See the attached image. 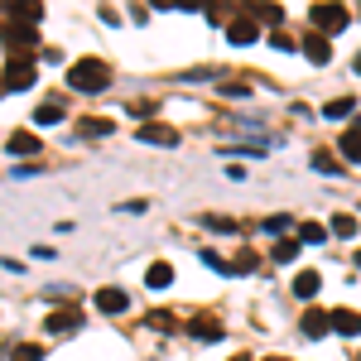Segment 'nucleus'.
Returning <instances> with one entry per match:
<instances>
[{"mask_svg":"<svg viewBox=\"0 0 361 361\" xmlns=\"http://www.w3.org/2000/svg\"><path fill=\"white\" fill-rule=\"evenodd\" d=\"M68 82L78 87V92H102V87L111 82V68H106L102 58H82V63L68 68Z\"/></svg>","mask_w":361,"mask_h":361,"instance_id":"nucleus-1","label":"nucleus"},{"mask_svg":"<svg viewBox=\"0 0 361 361\" xmlns=\"http://www.w3.org/2000/svg\"><path fill=\"white\" fill-rule=\"evenodd\" d=\"M308 20H313V34L328 39V34H342V29H347V10H342V5H313Z\"/></svg>","mask_w":361,"mask_h":361,"instance_id":"nucleus-2","label":"nucleus"},{"mask_svg":"<svg viewBox=\"0 0 361 361\" xmlns=\"http://www.w3.org/2000/svg\"><path fill=\"white\" fill-rule=\"evenodd\" d=\"M0 39H5V49H10V63H15V54H29L34 49V29L29 25H0Z\"/></svg>","mask_w":361,"mask_h":361,"instance_id":"nucleus-3","label":"nucleus"},{"mask_svg":"<svg viewBox=\"0 0 361 361\" xmlns=\"http://www.w3.org/2000/svg\"><path fill=\"white\" fill-rule=\"evenodd\" d=\"M29 87H34V63H29V58L10 63V68H5V92H29Z\"/></svg>","mask_w":361,"mask_h":361,"instance_id":"nucleus-4","label":"nucleus"},{"mask_svg":"<svg viewBox=\"0 0 361 361\" xmlns=\"http://www.w3.org/2000/svg\"><path fill=\"white\" fill-rule=\"evenodd\" d=\"M92 304H97V313H126V308H130V294L116 289V284H106V289H97Z\"/></svg>","mask_w":361,"mask_h":361,"instance_id":"nucleus-5","label":"nucleus"},{"mask_svg":"<svg viewBox=\"0 0 361 361\" xmlns=\"http://www.w3.org/2000/svg\"><path fill=\"white\" fill-rule=\"evenodd\" d=\"M44 328L58 333V337H68V333H78V328H82V313H78V308H58V313L44 318Z\"/></svg>","mask_w":361,"mask_h":361,"instance_id":"nucleus-6","label":"nucleus"},{"mask_svg":"<svg viewBox=\"0 0 361 361\" xmlns=\"http://www.w3.org/2000/svg\"><path fill=\"white\" fill-rule=\"evenodd\" d=\"M328 318H333V333H342V337H357L361 333V313H357V308H333Z\"/></svg>","mask_w":361,"mask_h":361,"instance_id":"nucleus-7","label":"nucleus"},{"mask_svg":"<svg viewBox=\"0 0 361 361\" xmlns=\"http://www.w3.org/2000/svg\"><path fill=\"white\" fill-rule=\"evenodd\" d=\"M255 34H260V25H255L250 15H241V20H231V25H226V39H231V44H241V49L255 44Z\"/></svg>","mask_w":361,"mask_h":361,"instance_id":"nucleus-8","label":"nucleus"},{"mask_svg":"<svg viewBox=\"0 0 361 361\" xmlns=\"http://www.w3.org/2000/svg\"><path fill=\"white\" fill-rule=\"evenodd\" d=\"M140 140H145V145H164V149H173V145H178V130H173V126H140Z\"/></svg>","mask_w":361,"mask_h":361,"instance_id":"nucleus-9","label":"nucleus"},{"mask_svg":"<svg viewBox=\"0 0 361 361\" xmlns=\"http://www.w3.org/2000/svg\"><path fill=\"white\" fill-rule=\"evenodd\" d=\"M304 58L308 63H328V58H333V44H328L323 34H308L304 39Z\"/></svg>","mask_w":361,"mask_h":361,"instance_id":"nucleus-10","label":"nucleus"},{"mask_svg":"<svg viewBox=\"0 0 361 361\" xmlns=\"http://www.w3.org/2000/svg\"><path fill=\"white\" fill-rule=\"evenodd\" d=\"M10 154H39V135L34 130H10Z\"/></svg>","mask_w":361,"mask_h":361,"instance_id":"nucleus-11","label":"nucleus"},{"mask_svg":"<svg viewBox=\"0 0 361 361\" xmlns=\"http://www.w3.org/2000/svg\"><path fill=\"white\" fill-rule=\"evenodd\" d=\"M323 333H333V318H328L323 308L304 313V337H323Z\"/></svg>","mask_w":361,"mask_h":361,"instance_id":"nucleus-12","label":"nucleus"},{"mask_svg":"<svg viewBox=\"0 0 361 361\" xmlns=\"http://www.w3.org/2000/svg\"><path fill=\"white\" fill-rule=\"evenodd\" d=\"M145 284H149V289H169V284H173V265H169V260H154L149 275H145Z\"/></svg>","mask_w":361,"mask_h":361,"instance_id":"nucleus-13","label":"nucleus"},{"mask_svg":"<svg viewBox=\"0 0 361 361\" xmlns=\"http://www.w3.org/2000/svg\"><path fill=\"white\" fill-rule=\"evenodd\" d=\"M193 337H202V342H217L222 337V323L217 318H193V328H188Z\"/></svg>","mask_w":361,"mask_h":361,"instance_id":"nucleus-14","label":"nucleus"},{"mask_svg":"<svg viewBox=\"0 0 361 361\" xmlns=\"http://www.w3.org/2000/svg\"><path fill=\"white\" fill-rule=\"evenodd\" d=\"M202 265L217 270V275H236V260H226V255H217V250H202Z\"/></svg>","mask_w":361,"mask_h":361,"instance_id":"nucleus-15","label":"nucleus"},{"mask_svg":"<svg viewBox=\"0 0 361 361\" xmlns=\"http://www.w3.org/2000/svg\"><path fill=\"white\" fill-rule=\"evenodd\" d=\"M323 236H328V226H323V222H304V226H299V246H318Z\"/></svg>","mask_w":361,"mask_h":361,"instance_id":"nucleus-16","label":"nucleus"},{"mask_svg":"<svg viewBox=\"0 0 361 361\" xmlns=\"http://www.w3.org/2000/svg\"><path fill=\"white\" fill-rule=\"evenodd\" d=\"M328 231H333V236H357V217H352V212H337L333 222H328Z\"/></svg>","mask_w":361,"mask_h":361,"instance_id":"nucleus-17","label":"nucleus"},{"mask_svg":"<svg viewBox=\"0 0 361 361\" xmlns=\"http://www.w3.org/2000/svg\"><path fill=\"white\" fill-rule=\"evenodd\" d=\"M294 294H299V299H313V294H318V270H304V275L294 279Z\"/></svg>","mask_w":361,"mask_h":361,"instance_id":"nucleus-18","label":"nucleus"},{"mask_svg":"<svg viewBox=\"0 0 361 361\" xmlns=\"http://www.w3.org/2000/svg\"><path fill=\"white\" fill-rule=\"evenodd\" d=\"M58 121H63V106H58V102H44V106L34 111V126H58Z\"/></svg>","mask_w":361,"mask_h":361,"instance_id":"nucleus-19","label":"nucleus"},{"mask_svg":"<svg viewBox=\"0 0 361 361\" xmlns=\"http://www.w3.org/2000/svg\"><path fill=\"white\" fill-rule=\"evenodd\" d=\"M342 154H347V159H361V126H352V130L342 135Z\"/></svg>","mask_w":361,"mask_h":361,"instance_id":"nucleus-20","label":"nucleus"},{"mask_svg":"<svg viewBox=\"0 0 361 361\" xmlns=\"http://www.w3.org/2000/svg\"><path fill=\"white\" fill-rule=\"evenodd\" d=\"M352 106H357L352 97H337V102H328V106H323V116H328V121H342V116L352 111Z\"/></svg>","mask_w":361,"mask_h":361,"instance_id":"nucleus-21","label":"nucleus"},{"mask_svg":"<svg viewBox=\"0 0 361 361\" xmlns=\"http://www.w3.org/2000/svg\"><path fill=\"white\" fill-rule=\"evenodd\" d=\"M10 361H44V347L25 342V347H15V352H10Z\"/></svg>","mask_w":361,"mask_h":361,"instance_id":"nucleus-22","label":"nucleus"},{"mask_svg":"<svg viewBox=\"0 0 361 361\" xmlns=\"http://www.w3.org/2000/svg\"><path fill=\"white\" fill-rule=\"evenodd\" d=\"M250 20H265V25H279L284 15H279V5H255V15Z\"/></svg>","mask_w":361,"mask_h":361,"instance_id":"nucleus-23","label":"nucleus"},{"mask_svg":"<svg viewBox=\"0 0 361 361\" xmlns=\"http://www.w3.org/2000/svg\"><path fill=\"white\" fill-rule=\"evenodd\" d=\"M294 255H299V241H279V246H275V260H279V265H289Z\"/></svg>","mask_w":361,"mask_h":361,"instance_id":"nucleus-24","label":"nucleus"},{"mask_svg":"<svg viewBox=\"0 0 361 361\" xmlns=\"http://www.w3.org/2000/svg\"><path fill=\"white\" fill-rule=\"evenodd\" d=\"M313 169H318V173H337V159H333V154H323V149H318V154H313Z\"/></svg>","mask_w":361,"mask_h":361,"instance_id":"nucleus-25","label":"nucleus"},{"mask_svg":"<svg viewBox=\"0 0 361 361\" xmlns=\"http://www.w3.org/2000/svg\"><path fill=\"white\" fill-rule=\"evenodd\" d=\"M82 130H87V135H111L116 126H111V121H87Z\"/></svg>","mask_w":361,"mask_h":361,"instance_id":"nucleus-26","label":"nucleus"},{"mask_svg":"<svg viewBox=\"0 0 361 361\" xmlns=\"http://www.w3.org/2000/svg\"><path fill=\"white\" fill-rule=\"evenodd\" d=\"M207 226H212V231H236V222H231V217H207Z\"/></svg>","mask_w":361,"mask_h":361,"instance_id":"nucleus-27","label":"nucleus"},{"mask_svg":"<svg viewBox=\"0 0 361 361\" xmlns=\"http://www.w3.org/2000/svg\"><path fill=\"white\" fill-rule=\"evenodd\" d=\"M265 231H289V217H265Z\"/></svg>","mask_w":361,"mask_h":361,"instance_id":"nucleus-28","label":"nucleus"},{"mask_svg":"<svg viewBox=\"0 0 361 361\" xmlns=\"http://www.w3.org/2000/svg\"><path fill=\"white\" fill-rule=\"evenodd\" d=\"M357 270H361V250H357Z\"/></svg>","mask_w":361,"mask_h":361,"instance_id":"nucleus-29","label":"nucleus"},{"mask_svg":"<svg viewBox=\"0 0 361 361\" xmlns=\"http://www.w3.org/2000/svg\"><path fill=\"white\" fill-rule=\"evenodd\" d=\"M357 73H361V54H357Z\"/></svg>","mask_w":361,"mask_h":361,"instance_id":"nucleus-30","label":"nucleus"},{"mask_svg":"<svg viewBox=\"0 0 361 361\" xmlns=\"http://www.w3.org/2000/svg\"><path fill=\"white\" fill-rule=\"evenodd\" d=\"M231 361H246V357H231Z\"/></svg>","mask_w":361,"mask_h":361,"instance_id":"nucleus-31","label":"nucleus"},{"mask_svg":"<svg viewBox=\"0 0 361 361\" xmlns=\"http://www.w3.org/2000/svg\"><path fill=\"white\" fill-rule=\"evenodd\" d=\"M270 361H279V357H270Z\"/></svg>","mask_w":361,"mask_h":361,"instance_id":"nucleus-32","label":"nucleus"}]
</instances>
